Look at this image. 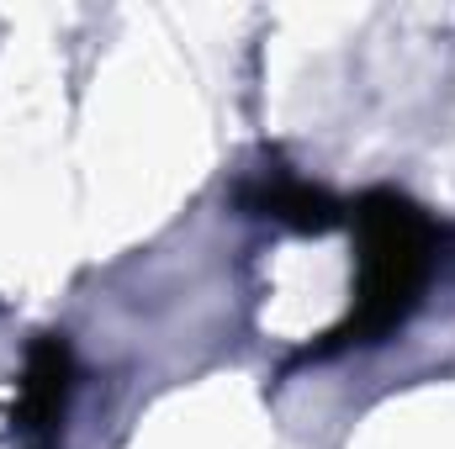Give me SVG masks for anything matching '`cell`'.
Instances as JSON below:
<instances>
[{
  "label": "cell",
  "instance_id": "obj_1",
  "mask_svg": "<svg viewBox=\"0 0 455 449\" xmlns=\"http://www.w3.org/2000/svg\"><path fill=\"white\" fill-rule=\"evenodd\" d=\"M355 232H360V286H355V312L334 338L376 343L413 312L429 275L435 232L408 196H392V191H376L355 207Z\"/></svg>",
  "mask_w": 455,
  "mask_h": 449
},
{
  "label": "cell",
  "instance_id": "obj_3",
  "mask_svg": "<svg viewBox=\"0 0 455 449\" xmlns=\"http://www.w3.org/2000/svg\"><path fill=\"white\" fill-rule=\"evenodd\" d=\"M259 207H265L270 217H281V223L313 227V232H323V227L339 223V207H334L323 191H307V185H275V191L259 196Z\"/></svg>",
  "mask_w": 455,
  "mask_h": 449
},
{
  "label": "cell",
  "instance_id": "obj_2",
  "mask_svg": "<svg viewBox=\"0 0 455 449\" xmlns=\"http://www.w3.org/2000/svg\"><path fill=\"white\" fill-rule=\"evenodd\" d=\"M69 381H75V365H69V343L64 338H37L32 354H27V375H21V402H16V429L32 449H53L59 445V418H64V402H69Z\"/></svg>",
  "mask_w": 455,
  "mask_h": 449
}]
</instances>
